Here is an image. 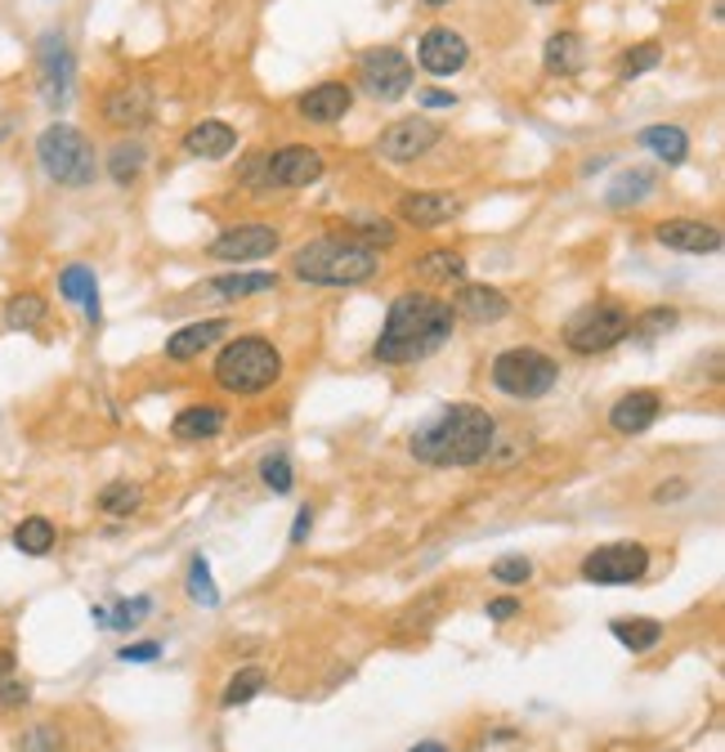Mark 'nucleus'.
<instances>
[{"mask_svg":"<svg viewBox=\"0 0 725 752\" xmlns=\"http://www.w3.org/2000/svg\"><path fill=\"white\" fill-rule=\"evenodd\" d=\"M452 327H457V314L448 301H439L435 292H399L389 301V314H385V327L372 346V359L385 368L421 363L448 346Z\"/></svg>","mask_w":725,"mask_h":752,"instance_id":"1","label":"nucleus"},{"mask_svg":"<svg viewBox=\"0 0 725 752\" xmlns=\"http://www.w3.org/2000/svg\"><path fill=\"white\" fill-rule=\"evenodd\" d=\"M493 444H497V422L480 403H448L413 431L408 453L426 466L461 470V466H480L493 453Z\"/></svg>","mask_w":725,"mask_h":752,"instance_id":"2","label":"nucleus"},{"mask_svg":"<svg viewBox=\"0 0 725 752\" xmlns=\"http://www.w3.org/2000/svg\"><path fill=\"white\" fill-rule=\"evenodd\" d=\"M376 269H381V255L341 233L314 238V242L296 247V255H292V273L309 287H363L376 279Z\"/></svg>","mask_w":725,"mask_h":752,"instance_id":"3","label":"nucleus"},{"mask_svg":"<svg viewBox=\"0 0 725 752\" xmlns=\"http://www.w3.org/2000/svg\"><path fill=\"white\" fill-rule=\"evenodd\" d=\"M211 377H216V385L224 394L251 399V394H265V390H274L283 381V355L265 336H238L216 355Z\"/></svg>","mask_w":725,"mask_h":752,"instance_id":"4","label":"nucleus"},{"mask_svg":"<svg viewBox=\"0 0 725 752\" xmlns=\"http://www.w3.org/2000/svg\"><path fill=\"white\" fill-rule=\"evenodd\" d=\"M36 162H41L45 179H54L58 188H90L99 175L95 144L68 121H54L36 134Z\"/></svg>","mask_w":725,"mask_h":752,"instance_id":"5","label":"nucleus"},{"mask_svg":"<svg viewBox=\"0 0 725 752\" xmlns=\"http://www.w3.org/2000/svg\"><path fill=\"white\" fill-rule=\"evenodd\" d=\"M631 314L618 301H591L564 323V346L573 355H605L618 340H627Z\"/></svg>","mask_w":725,"mask_h":752,"instance_id":"6","label":"nucleus"},{"mask_svg":"<svg viewBox=\"0 0 725 752\" xmlns=\"http://www.w3.org/2000/svg\"><path fill=\"white\" fill-rule=\"evenodd\" d=\"M556 381H560V368L542 350L519 346V350H502L493 359V385L506 399H542L556 390Z\"/></svg>","mask_w":725,"mask_h":752,"instance_id":"7","label":"nucleus"},{"mask_svg":"<svg viewBox=\"0 0 725 752\" xmlns=\"http://www.w3.org/2000/svg\"><path fill=\"white\" fill-rule=\"evenodd\" d=\"M413 58L404 54V50H394V45H376V50H363V58H359V86L372 95V99H381V103H394V99H404L408 90H413Z\"/></svg>","mask_w":725,"mask_h":752,"instance_id":"8","label":"nucleus"},{"mask_svg":"<svg viewBox=\"0 0 725 752\" xmlns=\"http://www.w3.org/2000/svg\"><path fill=\"white\" fill-rule=\"evenodd\" d=\"M36 73H41V99L54 112L68 108V99L77 90V58H73V45L63 32H45L36 41Z\"/></svg>","mask_w":725,"mask_h":752,"instance_id":"9","label":"nucleus"},{"mask_svg":"<svg viewBox=\"0 0 725 752\" xmlns=\"http://www.w3.org/2000/svg\"><path fill=\"white\" fill-rule=\"evenodd\" d=\"M327 171L322 153L309 144H283L278 153H260V193L274 188H309Z\"/></svg>","mask_w":725,"mask_h":752,"instance_id":"10","label":"nucleus"},{"mask_svg":"<svg viewBox=\"0 0 725 752\" xmlns=\"http://www.w3.org/2000/svg\"><path fill=\"white\" fill-rule=\"evenodd\" d=\"M649 574V552L640 542H609L582 560V578L596 587H627Z\"/></svg>","mask_w":725,"mask_h":752,"instance_id":"11","label":"nucleus"},{"mask_svg":"<svg viewBox=\"0 0 725 752\" xmlns=\"http://www.w3.org/2000/svg\"><path fill=\"white\" fill-rule=\"evenodd\" d=\"M439 140H443V130H439L430 117H404V121H394V126H385V130L376 134V157L389 162V166H413V162H421Z\"/></svg>","mask_w":725,"mask_h":752,"instance_id":"12","label":"nucleus"},{"mask_svg":"<svg viewBox=\"0 0 725 752\" xmlns=\"http://www.w3.org/2000/svg\"><path fill=\"white\" fill-rule=\"evenodd\" d=\"M283 247V233L274 225H229L211 238V260H224V264H251V260H265Z\"/></svg>","mask_w":725,"mask_h":752,"instance_id":"13","label":"nucleus"},{"mask_svg":"<svg viewBox=\"0 0 725 752\" xmlns=\"http://www.w3.org/2000/svg\"><path fill=\"white\" fill-rule=\"evenodd\" d=\"M153 112H157V103H153V90L144 81L108 86L103 99H99V117L108 126H117V130H140V126L153 121Z\"/></svg>","mask_w":725,"mask_h":752,"instance_id":"14","label":"nucleus"},{"mask_svg":"<svg viewBox=\"0 0 725 752\" xmlns=\"http://www.w3.org/2000/svg\"><path fill=\"white\" fill-rule=\"evenodd\" d=\"M417 63L426 67L430 77H457L461 67L471 63V45H466V36L452 32V28H430L421 36V45H417Z\"/></svg>","mask_w":725,"mask_h":752,"instance_id":"15","label":"nucleus"},{"mask_svg":"<svg viewBox=\"0 0 725 752\" xmlns=\"http://www.w3.org/2000/svg\"><path fill=\"white\" fill-rule=\"evenodd\" d=\"M461 216V197L443 188H413L399 197V220L413 229H439Z\"/></svg>","mask_w":725,"mask_h":752,"instance_id":"16","label":"nucleus"},{"mask_svg":"<svg viewBox=\"0 0 725 752\" xmlns=\"http://www.w3.org/2000/svg\"><path fill=\"white\" fill-rule=\"evenodd\" d=\"M653 238H658V247L681 251V255H716L721 242H725L716 225H707V220H685V216L663 220V225L653 229Z\"/></svg>","mask_w":725,"mask_h":752,"instance_id":"17","label":"nucleus"},{"mask_svg":"<svg viewBox=\"0 0 725 752\" xmlns=\"http://www.w3.org/2000/svg\"><path fill=\"white\" fill-rule=\"evenodd\" d=\"M448 305H452V314H457V318L480 323V327L502 323V318L510 314V296H506L502 287H488V283H461V287H457V296H452Z\"/></svg>","mask_w":725,"mask_h":752,"instance_id":"18","label":"nucleus"},{"mask_svg":"<svg viewBox=\"0 0 725 752\" xmlns=\"http://www.w3.org/2000/svg\"><path fill=\"white\" fill-rule=\"evenodd\" d=\"M350 108H354V86H345V81H318L314 90H305V95L296 99V112H300L305 121H314V126H332V121H341Z\"/></svg>","mask_w":725,"mask_h":752,"instance_id":"19","label":"nucleus"},{"mask_svg":"<svg viewBox=\"0 0 725 752\" xmlns=\"http://www.w3.org/2000/svg\"><path fill=\"white\" fill-rule=\"evenodd\" d=\"M233 149H238V130H233L229 121H220V117H207V121H197V126L184 130V153H188V157L220 162V157H229Z\"/></svg>","mask_w":725,"mask_h":752,"instance_id":"20","label":"nucleus"},{"mask_svg":"<svg viewBox=\"0 0 725 752\" xmlns=\"http://www.w3.org/2000/svg\"><path fill=\"white\" fill-rule=\"evenodd\" d=\"M658 413H663V399H658V390H631V394H623L609 407V426L618 435H645L658 422Z\"/></svg>","mask_w":725,"mask_h":752,"instance_id":"21","label":"nucleus"},{"mask_svg":"<svg viewBox=\"0 0 725 752\" xmlns=\"http://www.w3.org/2000/svg\"><path fill=\"white\" fill-rule=\"evenodd\" d=\"M229 331H233V323H229V318L188 323V327H179V331L166 340V359H175V363H188V359H197L202 350H211L216 340H224Z\"/></svg>","mask_w":725,"mask_h":752,"instance_id":"22","label":"nucleus"},{"mask_svg":"<svg viewBox=\"0 0 725 752\" xmlns=\"http://www.w3.org/2000/svg\"><path fill=\"white\" fill-rule=\"evenodd\" d=\"M220 431H224V407L220 403H188L184 413H175V422H171V435L184 439V444L216 439Z\"/></svg>","mask_w":725,"mask_h":752,"instance_id":"23","label":"nucleus"},{"mask_svg":"<svg viewBox=\"0 0 725 752\" xmlns=\"http://www.w3.org/2000/svg\"><path fill=\"white\" fill-rule=\"evenodd\" d=\"M542 67L551 77H578L586 67V41L578 32H556L547 45H542Z\"/></svg>","mask_w":725,"mask_h":752,"instance_id":"24","label":"nucleus"},{"mask_svg":"<svg viewBox=\"0 0 725 752\" xmlns=\"http://www.w3.org/2000/svg\"><path fill=\"white\" fill-rule=\"evenodd\" d=\"M58 296L73 301V305H81L86 318L99 327L103 309H99V283H95V269L90 264H68V269H63L58 273Z\"/></svg>","mask_w":725,"mask_h":752,"instance_id":"25","label":"nucleus"},{"mask_svg":"<svg viewBox=\"0 0 725 752\" xmlns=\"http://www.w3.org/2000/svg\"><path fill=\"white\" fill-rule=\"evenodd\" d=\"M103 166H108V175H112L117 188H135L144 179V171H149V144L144 140H117L108 149V162Z\"/></svg>","mask_w":725,"mask_h":752,"instance_id":"26","label":"nucleus"},{"mask_svg":"<svg viewBox=\"0 0 725 752\" xmlns=\"http://www.w3.org/2000/svg\"><path fill=\"white\" fill-rule=\"evenodd\" d=\"M640 149H649L658 162H668V166H681L690 157V134L681 126L658 121V126H645L640 130Z\"/></svg>","mask_w":725,"mask_h":752,"instance_id":"27","label":"nucleus"},{"mask_svg":"<svg viewBox=\"0 0 725 752\" xmlns=\"http://www.w3.org/2000/svg\"><path fill=\"white\" fill-rule=\"evenodd\" d=\"M413 273L426 283H461L466 279V255L452 251V247H435V251L413 260Z\"/></svg>","mask_w":725,"mask_h":752,"instance_id":"28","label":"nucleus"},{"mask_svg":"<svg viewBox=\"0 0 725 752\" xmlns=\"http://www.w3.org/2000/svg\"><path fill=\"white\" fill-rule=\"evenodd\" d=\"M653 184H658V175L649 171V166H631V171H623L609 188H605V201L614 211H623V207H640V201L653 193Z\"/></svg>","mask_w":725,"mask_h":752,"instance_id":"29","label":"nucleus"},{"mask_svg":"<svg viewBox=\"0 0 725 752\" xmlns=\"http://www.w3.org/2000/svg\"><path fill=\"white\" fill-rule=\"evenodd\" d=\"M274 287H278V273H220V279L207 283V292L220 301H246V296L274 292Z\"/></svg>","mask_w":725,"mask_h":752,"instance_id":"30","label":"nucleus"},{"mask_svg":"<svg viewBox=\"0 0 725 752\" xmlns=\"http://www.w3.org/2000/svg\"><path fill=\"white\" fill-rule=\"evenodd\" d=\"M45 314H50V305H45L41 292H14L6 301V309H0V318H6L10 331H36L45 323Z\"/></svg>","mask_w":725,"mask_h":752,"instance_id":"31","label":"nucleus"},{"mask_svg":"<svg viewBox=\"0 0 725 752\" xmlns=\"http://www.w3.org/2000/svg\"><path fill=\"white\" fill-rule=\"evenodd\" d=\"M54 542H58V528H54V520H45V515H28V520H19V528H14V546H19L23 556H32V560L50 556Z\"/></svg>","mask_w":725,"mask_h":752,"instance_id":"32","label":"nucleus"},{"mask_svg":"<svg viewBox=\"0 0 725 752\" xmlns=\"http://www.w3.org/2000/svg\"><path fill=\"white\" fill-rule=\"evenodd\" d=\"M609 632H614V641L627 645L631 654H649L658 641H663V623H658V619H614Z\"/></svg>","mask_w":725,"mask_h":752,"instance_id":"33","label":"nucleus"},{"mask_svg":"<svg viewBox=\"0 0 725 752\" xmlns=\"http://www.w3.org/2000/svg\"><path fill=\"white\" fill-rule=\"evenodd\" d=\"M341 238H354V242H363V247L376 251V247H394V242H399V229H394V220H385V216H350Z\"/></svg>","mask_w":725,"mask_h":752,"instance_id":"34","label":"nucleus"},{"mask_svg":"<svg viewBox=\"0 0 725 752\" xmlns=\"http://www.w3.org/2000/svg\"><path fill=\"white\" fill-rule=\"evenodd\" d=\"M270 686V676H265V667H242L229 686H224V695H220V708H242V704H251L260 690Z\"/></svg>","mask_w":725,"mask_h":752,"instance_id":"35","label":"nucleus"},{"mask_svg":"<svg viewBox=\"0 0 725 752\" xmlns=\"http://www.w3.org/2000/svg\"><path fill=\"white\" fill-rule=\"evenodd\" d=\"M663 63V45L658 41H640V45H631V50H623V58H618V77H645V73H653V67Z\"/></svg>","mask_w":725,"mask_h":752,"instance_id":"36","label":"nucleus"},{"mask_svg":"<svg viewBox=\"0 0 725 752\" xmlns=\"http://www.w3.org/2000/svg\"><path fill=\"white\" fill-rule=\"evenodd\" d=\"M260 480H265V489L270 493H292L296 489V470H292V457L278 448V453H270L265 461H260Z\"/></svg>","mask_w":725,"mask_h":752,"instance_id":"37","label":"nucleus"},{"mask_svg":"<svg viewBox=\"0 0 725 752\" xmlns=\"http://www.w3.org/2000/svg\"><path fill=\"white\" fill-rule=\"evenodd\" d=\"M677 323H681V314H677V309H668V305H653V309H645L640 318H631L627 336H636V340H653V336L672 331Z\"/></svg>","mask_w":725,"mask_h":752,"instance_id":"38","label":"nucleus"},{"mask_svg":"<svg viewBox=\"0 0 725 752\" xmlns=\"http://www.w3.org/2000/svg\"><path fill=\"white\" fill-rule=\"evenodd\" d=\"M188 596L202 604V609H216L220 604V591H216V578H211L207 556H193V565H188Z\"/></svg>","mask_w":725,"mask_h":752,"instance_id":"39","label":"nucleus"},{"mask_svg":"<svg viewBox=\"0 0 725 752\" xmlns=\"http://www.w3.org/2000/svg\"><path fill=\"white\" fill-rule=\"evenodd\" d=\"M153 613V600L149 596H140V600H117L112 609H103V628H135V623H144Z\"/></svg>","mask_w":725,"mask_h":752,"instance_id":"40","label":"nucleus"},{"mask_svg":"<svg viewBox=\"0 0 725 752\" xmlns=\"http://www.w3.org/2000/svg\"><path fill=\"white\" fill-rule=\"evenodd\" d=\"M140 484H125V480H117V484H108L103 493H99V511H108V515H130L140 506Z\"/></svg>","mask_w":725,"mask_h":752,"instance_id":"41","label":"nucleus"},{"mask_svg":"<svg viewBox=\"0 0 725 752\" xmlns=\"http://www.w3.org/2000/svg\"><path fill=\"white\" fill-rule=\"evenodd\" d=\"M493 578L502 582V587H524L534 578V560L529 556H502L497 565H493Z\"/></svg>","mask_w":725,"mask_h":752,"instance_id":"42","label":"nucleus"},{"mask_svg":"<svg viewBox=\"0 0 725 752\" xmlns=\"http://www.w3.org/2000/svg\"><path fill=\"white\" fill-rule=\"evenodd\" d=\"M19 752H58V730L32 726V730L23 734V743H19Z\"/></svg>","mask_w":725,"mask_h":752,"instance_id":"43","label":"nucleus"},{"mask_svg":"<svg viewBox=\"0 0 725 752\" xmlns=\"http://www.w3.org/2000/svg\"><path fill=\"white\" fill-rule=\"evenodd\" d=\"M32 695H28V686H19V680H0V708H6V712H14V708H23Z\"/></svg>","mask_w":725,"mask_h":752,"instance_id":"44","label":"nucleus"},{"mask_svg":"<svg viewBox=\"0 0 725 752\" xmlns=\"http://www.w3.org/2000/svg\"><path fill=\"white\" fill-rule=\"evenodd\" d=\"M162 658V645L157 641H140V645H125L121 650V663H153Z\"/></svg>","mask_w":725,"mask_h":752,"instance_id":"45","label":"nucleus"},{"mask_svg":"<svg viewBox=\"0 0 725 752\" xmlns=\"http://www.w3.org/2000/svg\"><path fill=\"white\" fill-rule=\"evenodd\" d=\"M515 613H519V600H515V596H502V600L488 604V619H493V623H506V619H515Z\"/></svg>","mask_w":725,"mask_h":752,"instance_id":"46","label":"nucleus"},{"mask_svg":"<svg viewBox=\"0 0 725 752\" xmlns=\"http://www.w3.org/2000/svg\"><path fill=\"white\" fill-rule=\"evenodd\" d=\"M417 99H421L426 108H452V103H457V95H452V90H439V86H430V90H421Z\"/></svg>","mask_w":725,"mask_h":752,"instance_id":"47","label":"nucleus"},{"mask_svg":"<svg viewBox=\"0 0 725 752\" xmlns=\"http://www.w3.org/2000/svg\"><path fill=\"white\" fill-rule=\"evenodd\" d=\"M309 528H314V506H300V515H296V524H292V546H300V542L309 537Z\"/></svg>","mask_w":725,"mask_h":752,"instance_id":"48","label":"nucleus"},{"mask_svg":"<svg viewBox=\"0 0 725 752\" xmlns=\"http://www.w3.org/2000/svg\"><path fill=\"white\" fill-rule=\"evenodd\" d=\"M14 676V650H0V680Z\"/></svg>","mask_w":725,"mask_h":752,"instance_id":"49","label":"nucleus"},{"mask_svg":"<svg viewBox=\"0 0 725 752\" xmlns=\"http://www.w3.org/2000/svg\"><path fill=\"white\" fill-rule=\"evenodd\" d=\"M413 752H448V748H443V743H417Z\"/></svg>","mask_w":725,"mask_h":752,"instance_id":"50","label":"nucleus"},{"mask_svg":"<svg viewBox=\"0 0 725 752\" xmlns=\"http://www.w3.org/2000/svg\"><path fill=\"white\" fill-rule=\"evenodd\" d=\"M421 6H430V10H443V6H448V0H421Z\"/></svg>","mask_w":725,"mask_h":752,"instance_id":"51","label":"nucleus"},{"mask_svg":"<svg viewBox=\"0 0 725 752\" xmlns=\"http://www.w3.org/2000/svg\"><path fill=\"white\" fill-rule=\"evenodd\" d=\"M534 6H560V0H534Z\"/></svg>","mask_w":725,"mask_h":752,"instance_id":"52","label":"nucleus"}]
</instances>
